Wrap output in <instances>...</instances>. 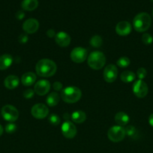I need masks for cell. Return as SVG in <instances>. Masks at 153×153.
I'll return each mask as SVG.
<instances>
[{
  "mask_svg": "<svg viewBox=\"0 0 153 153\" xmlns=\"http://www.w3.org/2000/svg\"><path fill=\"white\" fill-rule=\"evenodd\" d=\"M57 70V66L52 60L44 58L37 63L35 70L37 74L40 77H50L53 76Z\"/></svg>",
  "mask_w": 153,
  "mask_h": 153,
  "instance_id": "cell-1",
  "label": "cell"
},
{
  "mask_svg": "<svg viewBox=\"0 0 153 153\" xmlns=\"http://www.w3.org/2000/svg\"><path fill=\"white\" fill-rule=\"evenodd\" d=\"M151 16L146 12L138 13L134 18V28L138 32H144V31H147L151 26Z\"/></svg>",
  "mask_w": 153,
  "mask_h": 153,
  "instance_id": "cell-2",
  "label": "cell"
},
{
  "mask_svg": "<svg viewBox=\"0 0 153 153\" xmlns=\"http://www.w3.org/2000/svg\"><path fill=\"white\" fill-rule=\"evenodd\" d=\"M82 97V92L78 88L74 86L67 87L62 91L61 97L64 102L75 103L79 101Z\"/></svg>",
  "mask_w": 153,
  "mask_h": 153,
  "instance_id": "cell-3",
  "label": "cell"
},
{
  "mask_svg": "<svg viewBox=\"0 0 153 153\" xmlns=\"http://www.w3.org/2000/svg\"><path fill=\"white\" fill-rule=\"evenodd\" d=\"M88 64L92 69L95 70H100L106 64V57L104 54L99 51H94L89 54L87 58Z\"/></svg>",
  "mask_w": 153,
  "mask_h": 153,
  "instance_id": "cell-4",
  "label": "cell"
},
{
  "mask_svg": "<svg viewBox=\"0 0 153 153\" xmlns=\"http://www.w3.org/2000/svg\"><path fill=\"white\" fill-rule=\"evenodd\" d=\"M125 130L122 126H112L108 130L107 137L110 141L114 143H118L122 141L125 136Z\"/></svg>",
  "mask_w": 153,
  "mask_h": 153,
  "instance_id": "cell-5",
  "label": "cell"
},
{
  "mask_svg": "<svg viewBox=\"0 0 153 153\" xmlns=\"http://www.w3.org/2000/svg\"><path fill=\"white\" fill-rule=\"evenodd\" d=\"M2 115L6 121L10 123L15 122L19 117V111L14 106L11 105H6L2 108Z\"/></svg>",
  "mask_w": 153,
  "mask_h": 153,
  "instance_id": "cell-6",
  "label": "cell"
},
{
  "mask_svg": "<svg viewBox=\"0 0 153 153\" xmlns=\"http://www.w3.org/2000/svg\"><path fill=\"white\" fill-rule=\"evenodd\" d=\"M133 92L138 98H144L148 94V85L144 81L139 79L134 83Z\"/></svg>",
  "mask_w": 153,
  "mask_h": 153,
  "instance_id": "cell-7",
  "label": "cell"
},
{
  "mask_svg": "<svg viewBox=\"0 0 153 153\" xmlns=\"http://www.w3.org/2000/svg\"><path fill=\"white\" fill-rule=\"evenodd\" d=\"M32 115L34 117V118L38 120H42L44 119L49 114V109L44 104L42 103H38L35 104L31 110Z\"/></svg>",
  "mask_w": 153,
  "mask_h": 153,
  "instance_id": "cell-8",
  "label": "cell"
},
{
  "mask_svg": "<svg viewBox=\"0 0 153 153\" xmlns=\"http://www.w3.org/2000/svg\"><path fill=\"white\" fill-rule=\"evenodd\" d=\"M88 56L87 50L82 47H76L70 52V59L76 64L83 62Z\"/></svg>",
  "mask_w": 153,
  "mask_h": 153,
  "instance_id": "cell-9",
  "label": "cell"
},
{
  "mask_svg": "<svg viewBox=\"0 0 153 153\" xmlns=\"http://www.w3.org/2000/svg\"><path fill=\"white\" fill-rule=\"evenodd\" d=\"M104 79L108 83H112L115 82L118 76L117 67L113 64H109L105 67L104 70Z\"/></svg>",
  "mask_w": 153,
  "mask_h": 153,
  "instance_id": "cell-10",
  "label": "cell"
},
{
  "mask_svg": "<svg viewBox=\"0 0 153 153\" xmlns=\"http://www.w3.org/2000/svg\"><path fill=\"white\" fill-rule=\"evenodd\" d=\"M62 132L64 137L72 139L76 136L77 131H76V127L73 123L70 121H65L62 126Z\"/></svg>",
  "mask_w": 153,
  "mask_h": 153,
  "instance_id": "cell-11",
  "label": "cell"
},
{
  "mask_svg": "<svg viewBox=\"0 0 153 153\" xmlns=\"http://www.w3.org/2000/svg\"><path fill=\"white\" fill-rule=\"evenodd\" d=\"M50 90V83L47 80H40L34 85V91L38 96H44Z\"/></svg>",
  "mask_w": 153,
  "mask_h": 153,
  "instance_id": "cell-12",
  "label": "cell"
},
{
  "mask_svg": "<svg viewBox=\"0 0 153 153\" xmlns=\"http://www.w3.org/2000/svg\"><path fill=\"white\" fill-rule=\"evenodd\" d=\"M39 28V22L37 19H28L22 24V29L26 34H34Z\"/></svg>",
  "mask_w": 153,
  "mask_h": 153,
  "instance_id": "cell-13",
  "label": "cell"
},
{
  "mask_svg": "<svg viewBox=\"0 0 153 153\" xmlns=\"http://www.w3.org/2000/svg\"><path fill=\"white\" fill-rule=\"evenodd\" d=\"M70 37L64 31H60L57 33L55 36L56 43L61 47H67L70 43Z\"/></svg>",
  "mask_w": 153,
  "mask_h": 153,
  "instance_id": "cell-14",
  "label": "cell"
},
{
  "mask_svg": "<svg viewBox=\"0 0 153 153\" xmlns=\"http://www.w3.org/2000/svg\"><path fill=\"white\" fill-rule=\"evenodd\" d=\"M116 31L120 36H127L131 32V25L127 21H121L116 26Z\"/></svg>",
  "mask_w": 153,
  "mask_h": 153,
  "instance_id": "cell-15",
  "label": "cell"
},
{
  "mask_svg": "<svg viewBox=\"0 0 153 153\" xmlns=\"http://www.w3.org/2000/svg\"><path fill=\"white\" fill-rule=\"evenodd\" d=\"M20 80L17 76H14V75H10L7 76L4 81V85L7 89L14 90L19 85Z\"/></svg>",
  "mask_w": 153,
  "mask_h": 153,
  "instance_id": "cell-16",
  "label": "cell"
},
{
  "mask_svg": "<svg viewBox=\"0 0 153 153\" xmlns=\"http://www.w3.org/2000/svg\"><path fill=\"white\" fill-rule=\"evenodd\" d=\"M13 63V58L9 54H4L0 56V70H4L10 67Z\"/></svg>",
  "mask_w": 153,
  "mask_h": 153,
  "instance_id": "cell-17",
  "label": "cell"
},
{
  "mask_svg": "<svg viewBox=\"0 0 153 153\" xmlns=\"http://www.w3.org/2000/svg\"><path fill=\"white\" fill-rule=\"evenodd\" d=\"M36 76L32 72L24 73L21 78V82L24 86H31L35 82Z\"/></svg>",
  "mask_w": 153,
  "mask_h": 153,
  "instance_id": "cell-18",
  "label": "cell"
},
{
  "mask_svg": "<svg viewBox=\"0 0 153 153\" xmlns=\"http://www.w3.org/2000/svg\"><path fill=\"white\" fill-rule=\"evenodd\" d=\"M38 6V0H22L21 3V7L23 10L27 11H32L35 10Z\"/></svg>",
  "mask_w": 153,
  "mask_h": 153,
  "instance_id": "cell-19",
  "label": "cell"
},
{
  "mask_svg": "<svg viewBox=\"0 0 153 153\" xmlns=\"http://www.w3.org/2000/svg\"><path fill=\"white\" fill-rule=\"evenodd\" d=\"M115 121L117 125H118L119 126H123L128 123L129 117L124 112H118L115 116Z\"/></svg>",
  "mask_w": 153,
  "mask_h": 153,
  "instance_id": "cell-20",
  "label": "cell"
},
{
  "mask_svg": "<svg viewBox=\"0 0 153 153\" xmlns=\"http://www.w3.org/2000/svg\"><path fill=\"white\" fill-rule=\"evenodd\" d=\"M70 118H71L72 121L76 123H82L86 120V115L85 112L82 111H76L71 114Z\"/></svg>",
  "mask_w": 153,
  "mask_h": 153,
  "instance_id": "cell-21",
  "label": "cell"
},
{
  "mask_svg": "<svg viewBox=\"0 0 153 153\" xmlns=\"http://www.w3.org/2000/svg\"><path fill=\"white\" fill-rule=\"evenodd\" d=\"M46 104L50 106V107H54V106L57 105L59 102V96L56 92H52L49 95L46 97Z\"/></svg>",
  "mask_w": 153,
  "mask_h": 153,
  "instance_id": "cell-22",
  "label": "cell"
},
{
  "mask_svg": "<svg viewBox=\"0 0 153 153\" xmlns=\"http://www.w3.org/2000/svg\"><path fill=\"white\" fill-rule=\"evenodd\" d=\"M136 78V75L131 71H129V70H126L122 73L121 76H120V79H121L122 82H123L124 83H130L132 82Z\"/></svg>",
  "mask_w": 153,
  "mask_h": 153,
  "instance_id": "cell-23",
  "label": "cell"
},
{
  "mask_svg": "<svg viewBox=\"0 0 153 153\" xmlns=\"http://www.w3.org/2000/svg\"><path fill=\"white\" fill-rule=\"evenodd\" d=\"M102 38L99 35H94L90 40V44L92 47L99 48L102 45Z\"/></svg>",
  "mask_w": 153,
  "mask_h": 153,
  "instance_id": "cell-24",
  "label": "cell"
},
{
  "mask_svg": "<svg viewBox=\"0 0 153 153\" xmlns=\"http://www.w3.org/2000/svg\"><path fill=\"white\" fill-rule=\"evenodd\" d=\"M125 134L130 137H136L138 135L137 130L133 126H128L125 128Z\"/></svg>",
  "mask_w": 153,
  "mask_h": 153,
  "instance_id": "cell-25",
  "label": "cell"
},
{
  "mask_svg": "<svg viewBox=\"0 0 153 153\" xmlns=\"http://www.w3.org/2000/svg\"><path fill=\"white\" fill-rule=\"evenodd\" d=\"M130 61L128 57H122L118 58V61H116V64L121 68H124V67H128L130 64Z\"/></svg>",
  "mask_w": 153,
  "mask_h": 153,
  "instance_id": "cell-26",
  "label": "cell"
},
{
  "mask_svg": "<svg viewBox=\"0 0 153 153\" xmlns=\"http://www.w3.org/2000/svg\"><path fill=\"white\" fill-rule=\"evenodd\" d=\"M49 122L52 126H58L60 123V118L58 115L52 114L49 117Z\"/></svg>",
  "mask_w": 153,
  "mask_h": 153,
  "instance_id": "cell-27",
  "label": "cell"
},
{
  "mask_svg": "<svg viewBox=\"0 0 153 153\" xmlns=\"http://www.w3.org/2000/svg\"><path fill=\"white\" fill-rule=\"evenodd\" d=\"M142 41L144 44L150 45L151 43H152V42H153V37L150 34L146 33V34H142Z\"/></svg>",
  "mask_w": 153,
  "mask_h": 153,
  "instance_id": "cell-28",
  "label": "cell"
},
{
  "mask_svg": "<svg viewBox=\"0 0 153 153\" xmlns=\"http://www.w3.org/2000/svg\"><path fill=\"white\" fill-rule=\"evenodd\" d=\"M16 128H17V127H16V124L13 123H10L7 124V125L5 126V128H4V129H5V131L7 133L12 134V133H14L16 131Z\"/></svg>",
  "mask_w": 153,
  "mask_h": 153,
  "instance_id": "cell-29",
  "label": "cell"
},
{
  "mask_svg": "<svg viewBox=\"0 0 153 153\" xmlns=\"http://www.w3.org/2000/svg\"><path fill=\"white\" fill-rule=\"evenodd\" d=\"M136 76L139 78V79L140 80H142L143 79H145L147 76V71L145 68L143 67H140L137 70V72H136Z\"/></svg>",
  "mask_w": 153,
  "mask_h": 153,
  "instance_id": "cell-30",
  "label": "cell"
},
{
  "mask_svg": "<svg viewBox=\"0 0 153 153\" xmlns=\"http://www.w3.org/2000/svg\"><path fill=\"white\" fill-rule=\"evenodd\" d=\"M34 91L32 89H27L23 92L22 95L26 99H30L34 96Z\"/></svg>",
  "mask_w": 153,
  "mask_h": 153,
  "instance_id": "cell-31",
  "label": "cell"
},
{
  "mask_svg": "<svg viewBox=\"0 0 153 153\" xmlns=\"http://www.w3.org/2000/svg\"><path fill=\"white\" fill-rule=\"evenodd\" d=\"M62 87H63L62 84L60 82H54L53 85H52V88H53V89L56 91H61V90L62 89Z\"/></svg>",
  "mask_w": 153,
  "mask_h": 153,
  "instance_id": "cell-32",
  "label": "cell"
},
{
  "mask_svg": "<svg viewBox=\"0 0 153 153\" xmlns=\"http://www.w3.org/2000/svg\"><path fill=\"white\" fill-rule=\"evenodd\" d=\"M18 40H19V42L20 43H26L28 41V36H27V34H20V36L19 37V39H18Z\"/></svg>",
  "mask_w": 153,
  "mask_h": 153,
  "instance_id": "cell-33",
  "label": "cell"
},
{
  "mask_svg": "<svg viewBox=\"0 0 153 153\" xmlns=\"http://www.w3.org/2000/svg\"><path fill=\"white\" fill-rule=\"evenodd\" d=\"M24 16H25V13L22 11H21V10H19V11L16 13V17L18 19H22V18H24Z\"/></svg>",
  "mask_w": 153,
  "mask_h": 153,
  "instance_id": "cell-34",
  "label": "cell"
},
{
  "mask_svg": "<svg viewBox=\"0 0 153 153\" xmlns=\"http://www.w3.org/2000/svg\"><path fill=\"white\" fill-rule=\"evenodd\" d=\"M56 34L55 33L54 30H52V29H49L47 31H46V35H47L49 37H55Z\"/></svg>",
  "mask_w": 153,
  "mask_h": 153,
  "instance_id": "cell-35",
  "label": "cell"
},
{
  "mask_svg": "<svg viewBox=\"0 0 153 153\" xmlns=\"http://www.w3.org/2000/svg\"><path fill=\"white\" fill-rule=\"evenodd\" d=\"M148 123L151 126L153 127V114H152L148 117Z\"/></svg>",
  "mask_w": 153,
  "mask_h": 153,
  "instance_id": "cell-36",
  "label": "cell"
},
{
  "mask_svg": "<svg viewBox=\"0 0 153 153\" xmlns=\"http://www.w3.org/2000/svg\"><path fill=\"white\" fill-rule=\"evenodd\" d=\"M3 131H4V129H3V127L0 125V136L3 134Z\"/></svg>",
  "mask_w": 153,
  "mask_h": 153,
  "instance_id": "cell-37",
  "label": "cell"
},
{
  "mask_svg": "<svg viewBox=\"0 0 153 153\" xmlns=\"http://www.w3.org/2000/svg\"><path fill=\"white\" fill-rule=\"evenodd\" d=\"M152 16H153V10H152Z\"/></svg>",
  "mask_w": 153,
  "mask_h": 153,
  "instance_id": "cell-38",
  "label": "cell"
}]
</instances>
